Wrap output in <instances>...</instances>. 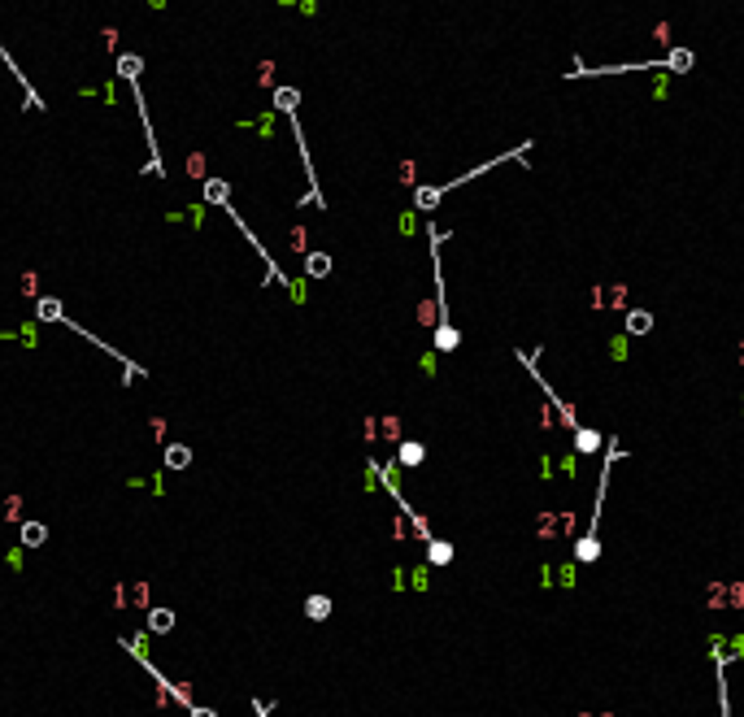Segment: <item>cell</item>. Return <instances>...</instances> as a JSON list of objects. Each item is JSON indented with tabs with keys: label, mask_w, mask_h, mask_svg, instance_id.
Instances as JSON below:
<instances>
[{
	"label": "cell",
	"mask_w": 744,
	"mask_h": 717,
	"mask_svg": "<svg viewBox=\"0 0 744 717\" xmlns=\"http://www.w3.org/2000/svg\"><path fill=\"white\" fill-rule=\"evenodd\" d=\"M523 153H527V144H523V148H518V153H505V157H492V161H483V166H475L471 174H457V178H453V183H440V187H418V191H414V209H423V214H427V209H435V205H440V200H444V196H448L453 187H462V183H471V178H479V174H488L492 166H500V161H509V157H523Z\"/></svg>",
	"instance_id": "6da1fadb"
},
{
	"label": "cell",
	"mask_w": 744,
	"mask_h": 717,
	"mask_svg": "<svg viewBox=\"0 0 744 717\" xmlns=\"http://www.w3.org/2000/svg\"><path fill=\"white\" fill-rule=\"evenodd\" d=\"M118 78H126V83H140V74H144V57L140 53H118Z\"/></svg>",
	"instance_id": "7a4b0ae2"
},
{
	"label": "cell",
	"mask_w": 744,
	"mask_h": 717,
	"mask_svg": "<svg viewBox=\"0 0 744 717\" xmlns=\"http://www.w3.org/2000/svg\"><path fill=\"white\" fill-rule=\"evenodd\" d=\"M205 200L209 205H231V183H222V178H205Z\"/></svg>",
	"instance_id": "3957f363"
},
{
	"label": "cell",
	"mask_w": 744,
	"mask_h": 717,
	"mask_svg": "<svg viewBox=\"0 0 744 717\" xmlns=\"http://www.w3.org/2000/svg\"><path fill=\"white\" fill-rule=\"evenodd\" d=\"M305 274H310V279H327V274H331V257L327 252H310V257H305Z\"/></svg>",
	"instance_id": "277c9868"
},
{
	"label": "cell",
	"mask_w": 744,
	"mask_h": 717,
	"mask_svg": "<svg viewBox=\"0 0 744 717\" xmlns=\"http://www.w3.org/2000/svg\"><path fill=\"white\" fill-rule=\"evenodd\" d=\"M649 331H653V313L632 309V313H627V335H649Z\"/></svg>",
	"instance_id": "5b68a950"
},
{
	"label": "cell",
	"mask_w": 744,
	"mask_h": 717,
	"mask_svg": "<svg viewBox=\"0 0 744 717\" xmlns=\"http://www.w3.org/2000/svg\"><path fill=\"white\" fill-rule=\"evenodd\" d=\"M35 318L40 322H61V300L57 296H40L35 300Z\"/></svg>",
	"instance_id": "8992f818"
},
{
	"label": "cell",
	"mask_w": 744,
	"mask_h": 717,
	"mask_svg": "<svg viewBox=\"0 0 744 717\" xmlns=\"http://www.w3.org/2000/svg\"><path fill=\"white\" fill-rule=\"evenodd\" d=\"M296 105H301L296 87H274V109H279V113H296Z\"/></svg>",
	"instance_id": "52a82bcc"
},
{
	"label": "cell",
	"mask_w": 744,
	"mask_h": 717,
	"mask_svg": "<svg viewBox=\"0 0 744 717\" xmlns=\"http://www.w3.org/2000/svg\"><path fill=\"white\" fill-rule=\"evenodd\" d=\"M305 617L327 622V617H331V600H327V596H310V600H305Z\"/></svg>",
	"instance_id": "ba28073f"
},
{
	"label": "cell",
	"mask_w": 744,
	"mask_h": 717,
	"mask_svg": "<svg viewBox=\"0 0 744 717\" xmlns=\"http://www.w3.org/2000/svg\"><path fill=\"white\" fill-rule=\"evenodd\" d=\"M166 465H170V469H187V465H192V448H187V444H170V448H166Z\"/></svg>",
	"instance_id": "9c48e42d"
},
{
	"label": "cell",
	"mask_w": 744,
	"mask_h": 717,
	"mask_svg": "<svg viewBox=\"0 0 744 717\" xmlns=\"http://www.w3.org/2000/svg\"><path fill=\"white\" fill-rule=\"evenodd\" d=\"M666 65H670V70H679V74H688L692 65H697V57H692L688 48H670V53H666Z\"/></svg>",
	"instance_id": "30bf717a"
},
{
	"label": "cell",
	"mask_w": 744,
	"mask_h": 717,
	"mask_svg": "<svg viewBox=\"0 0 744 717\" xmlns=\"http://www.w3.org/2000/svg\"><path fill=\"white\" fill-rule=\"evenodd\" d=\"M44 539H48V526H44V521H26V526H22V544H26V548H40Z\"/></svg>",
	"instance_id": "8fae6325"
},
{
	"label": "cell",
	"mask_w": 744,
	"mask_h": 717,
	"mask_svg": "<svg viewBox=\"0 0 744 717\" xmlns=\"http://www.w3.org/2000/svg\"><path fill=\"white\" fill-rule=\"evenodd\" d=\"M457 339H462L457 326H435V348H440V352H453V348H457Z\"/></svg>",
	"instance_id": "7c38bea8"
},
{
	"label": "cell",
	"mask_w": 744,
	"mask_h": 717,
	"mask_svg": "<svg viewBox=\"0 0 744 717\" xmlns=\"http://www.w3.org/2000/svg\"><path fill=\"white\" fill-rule=\"evenodd\" d=\"M740 587H714V596H709V605H718V609H727V605H740Z\"/></svg>",
	"instance_id": "4fadbf2b"
},
{
	"label": "cell",
	"mask_w": 744,
	"mask_h": 717,
	"mask_svg": "<svg viewBox=\"0 0 744 717\" xmlns=\"http://www.w3.org/2000/svg\"><path fill=\"white\" fill-rule=\"evenodd\" d=\"M170 626H174V613H170V609H153V613H149V630L166 634Z\"/></svg>",
	"instance_id": "5bb4252c"
},
{
	"label": "cell",
	"mask_w": 744,
	"mask_h": 717,
	"mask_svg": "<svg viewBox=\"0 0 744 717\" xmlns=\"http://www.w3.org/2000/svg\"><path fill=\"white\" fill-rule=\"evenodd\" d=\"M427 448L423 444H400V465H423Z\"/></svg>",
	"instance_id": "9a60e30c"
},
{
	"label": "cell",
	"mask_w": 744,
	"mask_h": 717,
	"mask_svg": "<svg viewBox=\"0 0 744 717\" xmlns=\"http://www.w3.org/2000/svg\"><path fill=\"white\" fill-rule=\"evenodd\" d=\"M596 444H601V435H596V431H579L575 426V448L579 452H596Z\"/></svg>",
	"instance_id": "2e32d148"
},
{
	"label": "cell",
	"mask_w": 744,
	"mask_h": 717,
	"mask_svg": "<svg viewBox=\"0 0 744 717\" xmlns=\"http://www.w3.org/2000/svg\"><path fill=\"white\" fill-rule=\"evenodd\" d=\"M448 561H453V548L440 544V539H431V565H448Z\"/></svg>",
	"instance_id": "e0dca14e"
},
{
	"label": "cell",
	"mask_w": 744,
	"mask_h": 717,
	"mask_svg": "<svg viewBox=\"0 0 744 717\" xmlns=\"http://www.w3.org/2000/svg\"><path fill=\"white\" fill-rule=\"evenodd\" d=\"M192 717H218L214 709H192Z\"/></svg>",
	"instance_id": "ac0fdd59"
},
{
	"label": "cell",
	"mask_w": 744,
	"mask_h": 717,
	"mask_svg": "<svg viewBox=\"0 0 744 717\" xmlns=\"http://www.w3.org/2000/svg\"><path fill=\"white\" fill-rule=\"evenodd\" d=\"M584 717H588V713H584ZM601 717H609V713H601Z\"/></svg>",
	"instance_id": "d6986e66"
}]
</instances>
